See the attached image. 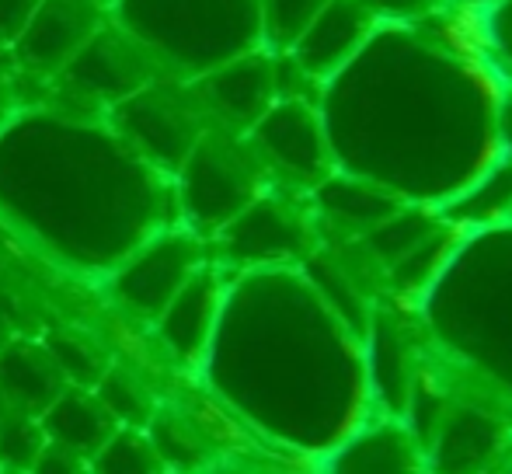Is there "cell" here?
<instances>
[{"label":"cell","mask_w":512,"mask_h":474,"mask_svg":"<svg viewBox=\"0 0 512 474\" xmlns=\"http://www.w3.org/2000/svg\"><path fill=\"white\" fill-rule=\"evenodd\" d=\"M95 4H102V7H105V11H108V7H112V4H115V0H95Z\"/></svg>","instance_id":"cell-41"},{"label":"cell","mask_w":512,"mask_h":474,"mask_svg":"<svg viewBox=\"0 0 512 474\" xmlns=\"http://www.w3.org/2000/svg\"><path fill=\"white\" fill-rule=\"evenodd\" d=\"M495 74L471 11L377 21L370 39L317 88L335 171L380 185L405 206H450L499 157Z\"/></svg>","instance_id":"cell-1"},{"label":"cell","mask_w":512,"mask_h":474,"mask_svg":"<svg viewBox=\"0 0 512 474\" xmlns=\"http://www.w3.org/2000/svg\"><path fill=\"white\" fill-rule=\"evenodd\" d=\"M415 321L439 359L512 401V220L460 231Z\"/></svg>","instance_id":"cell-4"},{"label":"cell","mask_w":512,"mask_h":474,"mask_svg":"<svg viewBox=\"0 0 512 474\" xmlns=\"http://www.w3.org/2000/svg\"><path fill=\"white\" fill-rule=\"evenodd\" d=\"M425 474H432V471H425Z\"/></svg>","instance_id":"cell-43"},{"label":"cell","mask_w":512,"mask_h":474,"mask_svg":"<svg viewBox=\"0 0 512 474\" xmlns=\"http://www.w3.org/2000/svg\"><path fill=\"white\" fill-rule=\"evenodd\" d=\"M108 18L147 46L175 81H196L265 49L258 0H115Z\"/></svg>","instance_id":"cell-5"},{"label":"cell","mask_w":512,"mask_h":474,"mask_svg":"<svg viewBox=\"0 0 512 474\" xmlns=\"http://www.w3.org/2000/svg\"><path fill=\"white\" fill-rule=\"evenodd\" d=\"M143 433H147L150 447L157 450V457H161L168 474H196L206 464L203 433L189 419H182V415L157 408Z\"/></svg>","instance_id":"cell-25"},{"label":"cell","mask_w":512,"mask_h":474,"mask_svg":"<svg viewBox=\"0 0 512 474\" xmlns=\"http://www.w3.org/2000/svg\"><path fill=\"white\" fill-rule=\"evenodd\" d=\"M499 474H512V457H509V461H506V468H502Z\"/></svg>","instance_id":"cell-40"},{"label":"cell","mask_w":512,"mask_h":474,"mask_svg":"<svg viewBox=\"0 0 512 474\" xmlns=\"http://www.w3.org/2000/svg\"><path fill=\"white\" fill-rule=\"evenodd\" d=\"M164 67L154 60L147 46L122 32L112 18L81 46V53L53 77V88L60 91V109L88 112V116H105L122 98L136 95L147 84L161 81Z\"/></svg>","instance_id":"cell-9"},{"label":"cell","mask_w":512,"mask_h":474,"mask_svg":"<svg viewBox=\"0 0 512 474\" xmlns=\"http://www.w3.org/2000/svg\"><path fill=\"white\" fill-rule=\"evenodd\" d=\"M223 290H227V272L209 258L192 272V279L171 297V304L154 321V335L164 353L185 370H199L209 342H213L216 321H220Z\"/></svg>","instance_id":"cell-16"},{"label":"cell","mask_w":512,"mask_h":474,"mask_svg":"<svg viewBox=\"0 0 512 474\" xmlns=\"http://www.w3.org/2000/svg\"><path fill=\"white\" fill-rule=\"evenodd\" d=\"M21 112V102H18V91H14V84L7 81L4 74H0V133H4L7 126H11V119Z\"/></svg>","instance_id":"cell-35"},{"label":"cell","mask_w":512,"mask_h":474,"mask_svg":"<svg viewBox=\"0 0 512 474\" xmlns=\"http://www.w3.org/2000/svg\"><path fill=\"white\" fill-rule=\"evenodd\" d=\"M471 21L488 63L512 88V0H495L488 7H478V11H471Z\"/></svg>","instance_id":"cell-30"},{"label":"cell","mask_w":512,"mask_h":474,"mask_svg":"<svg viewBox=\"0 0 512 474\" xmlns=\"http://www.w3.org/2000/svg\"><path fill=\"white\" fill-rule=\"evenodd\" d=\"M0 220L74 276L102 279L178 224L171 178L105 116L32 105L0 133Z\"/></svg>","instance_id":"cell-3"},{"label":"cell","mask_w":512,"mask_h":474,"mask_svg":"<svg viewBox=\"0 0 512 474\" xmlns=\"http://www.w3.org/2000/svg\"><path fill=\"white\" fill-rule=\"evenodd\" d=\"M42 346L49 349V356L56 359L60 373L67 377L70 387H95L102 380V373L108 370V359L102 349L95 346L84 335L70 332V328H53V332L42 335Z\"/></svg>","instance_id":"cell-27"},{"label":"cell","mask_w":512,"mask_h":474,"mask_svg":"<svg viewBox=\"0 0 512 474\" xmlns=\"http://www.w3.org/2000/svg\"><path fill=\"white\" fill-rule=\"evenodd\" d=\"M499 143L506 154H512V88L506 84L502 91V102H499Z\"/></svg>","instance_id":"cell-36"},{"label":"cell","mask_w":512,"mask_h":474,"mask_svg":"<svg viewBox=\"0 0 512 474\" xmlns=\"http://www.w3.org/2000/svg\"><path fill=\"white\" fill-rule=\"evenodd\" d=\"M14 412H21V408L18 405H14V401L11 398H7V394L4 391H0V422H7V419H11V415Z\"/></svg>","instance_id":"cell-39"},{"label":"cell","mask_w":512,"mask_h":474,"mask_svg":"<svg viewBox=\"0 0 512 474\" xmlns=\"http://www.w3.org/2000/svg\"><path fill=\"white\" fill-rule=\"evenodd\" d=\"M244 136L269 175L283 178L290 189L310 192L324 175L335 171L321 112L310 98H276L272 109Z\"/></svg>","instance_id":"cell-11"},{"label":"cell","mask_w":512,"mask_h":474,"mask_svg":"<svg viewBox=\"0 0 512 474\" xmlns=\"http://www.w3.org/2000/svg\"><path fill=\"white\" fill-rule=\"evenodd\" d=\"M28 474H91L88 461L74 450H63L56 443H46L42 454L35 457V464L28 468Z\"/></svg>","instance_id":"cell-34"},{"label":"cell","mask_w":512,"mask_h":474,"mask_svg":"<svg viewBox=\"0 0 512 474\" xmlns=\"http://www.w3.org/2000/svg\"><path fill=\"white\" fill-rule=\"evenodd\" d=\"M512 457V426L478 401H453L425 450L432 474H499Z\"/></svg>","instance_id":"cell-13"},{"label":"cell","mask_w":512,"mask_h":474,"mask_svg":"<svg viewBox=\"0 0 512 474\" xmlns=\"http://www.w3.org/2000/svg\"><path fill=\"white\" fill-rule=\"evenodd\" d=\"M324 4L328 0H258V11H262V46L269 53H286Z\"/></svg>","instance_id":"cell-29"},{"label":"cell","mask_w":512,"mask_h":474,"mask_svg":"<svg viewBox=\"0 0 512 474\" xmlns=\"http://www.w3.org/2000/svg\"><path fill=\"white\" fill-rule=\"evenodd\" d=\"M39 426H42V433H46V443L74 450L84 461H91V457L112 440L119 422L105 412V405L98 401L95 391H88V387H67V391L39 415Z\"/></svg>","instance_id":"cell-21"},{"label":"cell","mask_w":512,"mask_h":474,"mask_svg":"<svg viewBox=\"0 0 512 474\" xmlns=\"http://www.w3.org/2000/svg\"><path fill=\"white\" fill-rule=\"evenodd\" d=\"M88 468L91 474H168L143 429H115Z\"/></svg>","instance_id":"cell-28"},{"label":"cell","mask_w":512,"mask_h":474,"mask_svg":"<svg viewBox=\"0 0 512 474\" xmlns=\"http://www.w3.org/2000/svg\"><path fill=\"white\" fill-rule=\"evenodd\" d=\"M105 18L108 11L95 0H42L7 56L25 77L53 81L105 25Z\"/></svg>","instance_id":"cell-14"},{"label":"cell","mask_w":512,"mask_h":474,"mask_svg":"<svg viewBox=\"0 0 512 474\" xmlns=\"http://www.w3.org/2000/svg\"><path fill=\"white\" fill-rule=\"evenodd\" d=\"M196 373L237 419L300 454L324 457L373 419L363 339L300 265L227 272L220 321Z\"/></svg>","instance_id":"cell-2"},{"label":"cell","mask_w":512,"mask_h":474,"mask_svg":"<svg viewBox=\"0 0 512 474\" xmlns=\"http://www.w3.org/2000/svg\"><path fill=\"white\" fill-rule=\"evenodd\" d=\"M91 391L98 394L105 412L119 422V429H147V422L157 412V401L150 394V387L133 370H126L119 363H108L102 380Z\"/></svg>","instance_id":"cell-26"},{"label":"cell","mask_w":512,"mask_h":474,"mask_svg":"<svg viewBox=\"0 0 512 474\" xmlns=\"http://www.w3.org/2000/svg\"><path fill=\"white\" fill-rule=\"evenodd\" d=\"M439 227H443L439 210H429V206H401L394 217H387L380 227L363 234L356 244L366 251V258L377 265L380 279H384V272L391 269L394 262H401L408 251H415L418 244L429 234H436Z\"/></svg>","instance_id":"cell-23"},{"label":"cell","mask_w":512,"mask_h":474,"mask_svg":"<svg viewBox=\"0 0 512 474\" xmlns=\"http://www.w3.org/2000/svg\"><path fill=\"white\" fill-rule=\"evenodd\" d=\"M39 4L42 0H0V53H7L18 42Z\"/></svg>","instance_id":"cell-33"},{"label":"cell","mask_w":512,"mask_h":474,"mask_svg":"<svg viewBox=\"0 0 512 474\" xmlns=\"http://www.w3.org/2000/svg\"><path fill=\"white\" fill-rule=\"evenodd\" d=\"M307 203L317 227L342 234V241H359V237L370 234L373 227H380L387 217H394L405 206L391 192L380 189V185L366 182L359 175H349V171L324 175L307 192Z\"/></svg>","instance_id":"cell-19"},{"label":"cell","mask_w":512,"mask_h":474,"mask_svg":"<svg viewBox=\"0 0 512 474\" xmlns=\"http://www.w3.org/2000/svg\"><path fill=\"white\" fill-rule=\"evenodd\" d=\"M321 244L310 203L269 185L227 227L209 237V258L223 272L283 269L300 265Z\"/></svg>","instance_id":"cell-7"},{"label":"cell","mask_w":512,"mask_h":474,"mask_svg":"<svg viewBox=\"0 0 512 474\" xmlns=\"http://www.w3.org/2000/svg\"><path fill=\"white\" fill-rule=\"evenodd\" d=\"M269 185L272 175L248 143V136L206 126L182 168L171 175L178 224L209 241Z\"/></svg>","instance_id":"cell-6"},{"label":"cell","mask_w":512,"mask_h":474,"mask_svg":"<svg viewBox=\"0 0 512 474\" xmlns=\"http://www.w3.org/2000/svg\"><path fill=\"white\" fill-rule=\"evenodd\" d=\"M14 335H18V328L11 325V318H7V314H4V307H0V349H4L7 342L14 339Z\"/></svg>","instance_id":"cell-37"},{"label":"cell","mask_w":512,"mask_h":474,"mask_svg":"<svg viewBox=\"0 0 512 474\" xmlns=\"http://www.w3.org/2000/svg\"><path fill=\"white\" fill-rule=\"evenodd\" d=\"M203 105L209 126L230 129V133H248L272 102L279 98L276 91V53L269 49H251L223 67L189 81Z\"/></svg>","instance_id":"cell-15"},{"label":"cell","mask_w":512,"mask_h":474,"mask_svg":"<svg viewBox=\"0 0 512 474\" xmlns=\"http://www.w3.org/2000/svg\"><path fill=\"white\" fill-rule=\"evenodd\" d=\"M42 447H46V433L35 415L14 412L7 422H0V471L28 474Z\"/></svg>","instance_id":"cell-31"},{"label":"cell","mask_w":512,"mask_h":474,"mask_svg":"<svg viewBox=\"0 0 512 474\" xmlns=\"http://www.w3.org/2000/svg\"><path fill=\"white\" fill-rule=\"evenodd\" d=\"M373 28H377V18L363 0H328L286 53L321 88L363 49Z\"/></svg>","instance_id":"cell-17"},{"label":"cell","mask_w":512,"mask_h":474,"mask_svg":"<svg viewBox=\"0 0 512 474\" xmlns=\"http://www.w3.org/2000/svg\"><path fill=\"white\" fill-rule=\"evenodd\" d=\"M209 262V241L175 224L150 234L136 251L102 279L105 293L129 318L154 325L178 290L192 279L199 265Z\"/></svg>","instance_id":"cell-10"},{"label":"cell","mask_w":512,"mask_h":474,"mask_svg":"<svg viewBox=\"0 0 512 474\" xmlns=\"http://www.w3.org/2000/svg\"><path fill=\"white\" fill-rule=\"evenodd\" d=\"M450 7H460V11H478V7H488L495 0H446Z\"/></svg>","instance_id":"cell-38"},{"label":"cell","mask_w":512,"mask_h":474,"mask_svg":"<svg viewBox=\"0 0 512 474\" xmlns=\"http://www.w3.org/2000/svg\"><path fill=\"white\" fill-rule=\"evenodd\" d=\"M377 21H418L450 7L446 0H363Z\"/></svg>","instance_id":"cell-32"},{"label":"cell","mask_w":512,"mask_h":474,"mask_svg":"<svg viewBox=\"0 0 512 474\" xmlns=\"http://www.w3.org/2000/svg\"><path fill=\"white\" fill-rule=\"evenodd\" d=\"M324 474H425V450L401 419L373 415L324 454Z\"/></svg>","instance_id":"cell-18"},{"label":"cell","mask_w":512,"mask_h":474,"mask_svg":"<svg viewBox=\"0 0 512 474\" xmlns=\"http://www.w3.org/2000/svg\"><path fill=\"white\" fill-rule=\"evenodd\" d=\"M67 377L60 373L56 359L42 346V339H28V335H14L4 349H0V391L21 408V412L39 419L63 391H67Z\"/></svg>","instance_id":"cell-20"},{"label":"cell","mask_w":512,"mask_h":474,"mask_svg":"<svg viewBox=\"0 0 512 474\" xmlns=\"http://www.w3.org/2000/svg\"><path fill=\"white\" fill-rule=\"evenodd\" d=\"M0 474H14V471H0Z\"/></svg>","instance_id":"cell-42"},{"label":"cell","mask_w":512,"mask_h":474,"mask_svg":"<svg viewBox=\"0 0 512 474\" xmlns=\"http://www.w3.org/2000/svg\"><path fill=\"white\" fill-rule=\"evenodd\" d=\"M439 217L460 231L512 220V154L499 157L478 182H471L450 206H443Z\"/></svg>","instance_id":"cell-22"},{"label":"cell","mask_w":512,"mask_h":474,"mask_svg":"<svg viewBox=\"0 0 512 474\" xmlns=\"http://www.w3.org/2000/svg\"><path fill=\"white\" fill-rule=\"evenodd\" d=\"M457 237H460V227H453L443 220V227H439L436 234H429L415 251H408L401 262H394L391 269L384 272V283L391 286L394 297L411 300V304H415V300L429 290L432 279L439 276V269L446 265V258H450Z\"/></svg>","instance_id":"cell-24"},{"label":"cell","mask_w":512,"mask_h":474,"mask_svg":"<svg viewBox=\"0 0 512 474\" xmlns=\"http://www.w3.org/2000/svg\"><path fill=\"white\" fill-rule=\"evenodd\" d=\"M363 366H366V391L373 415L401 419L405 405L418 384V373L425 366L422 332L418 321L408 325L405 311L391 304H373L370 321L363 332Z\"/></svg>","instance_id":"cell-12"},{"label":"cell","mask_w":512,"mask_h":474,"mask_svg":"<svg viewBox=\"0 0 512 474\" xmlns=\"http://www.w3.org/2000/svg\"><path fill=\"white\" fill-rule=\"evenodd\" d=\"M105 122L161 175H175L209 119L189 81L161 77L105 112Z\"/></svg>","instance_id":"cell-8"}]
</instances>
